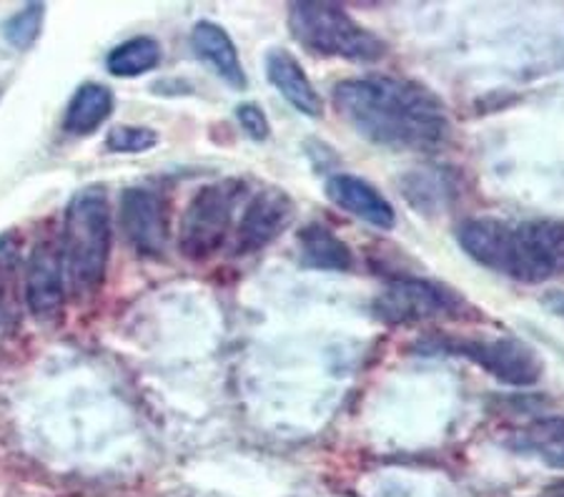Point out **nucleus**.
<instances>
[{
	"mask_svg": "<svg viewBox=\"0 0 564 497\" xmlns=\"http://www.w3.org/2000/svg\"><path fill=\"white\" fill-rule=\"evenodd\" d=\"M289 29L296 41L318 56L347 61L384 56V41L334 3H294L289 8Z\"/></svg>",
	"mask_w": 564,
	"mask_h": 497,
	"instance_id": "4",
	"label": "nucleus"
},
{
	"mask_svg": "<svg viewBox=\"0 0 564 497\" xmlns=\"http://www.w3.org/2000/svg\"><path fill=\"white\" fill-rule=\"evenodd\" d=\"M299 249H302V259L314 269L347 271L354 264L347 244L322 224H308L299 231Z\"/></svg>",
	"mask_w": 564,
	"mask_h": 497,
	"instance_id": "15",
	"label": "nucleus"
},
{
	"mask_svg": "<svg viewBox=\"0 0 564 497\" xmlns=\"http://www.w3.org/2000/svg\"><path fill=\"white\" fill-rule=\"evenodd\" d=\"M161 61V45L153 39H131L118 45L108 56V71L118 78H133L149 74Z\"/></svg>",
	"mask_w": 564,
	"mask_h": 497,
	"instance_id": "17",
	"label": "nucleus"
},
{
	"mask_svg": "<svg viewBox=\"0 0 564 497\" xmlns=\"http://www.w3.org/2000/svg\"><path fill=\"white\" fill-rule=\"evenodd\" d=\"M63 261L76 294H90L104 284L111 255V212L101 186L73 196L63 224Z\"/></svg>",
	"mask_w": 564,
	"mask_h": 497,
	"instance_id": "3",
	"label": "nucleus"
},
{
	"mask_svg": "<svg viewBox=\"0 0 564 497\" xmlns=\"http://www.w3.org/2000/svg\"><path fill=\"white\" fill-rule=\"evenodd\" d=\"M462 296L449 287L424 279L391 282L377 300V314L389 324H416L462 310Z\"/></svg>",
	"mask_w": 564,
	"mask_h": 497,
	"instance_id": "7",
	"label": "nucleus"
},
{
	"mask_svg": "<svg viewBox=\"0 0 564 497\" xmlns=\"http://www.w3.org/2000/svg\"><path fill=\"white\" fill-rule=\"evenodd\" d=\"M294 219V202L281 188H263L247 204L236 231V255H253L269 247Z\"/></svg>",
	"mask_w": 564,
	"mask_h": 497,
	"instance_id": "9",
	"label": "nucleus"
},
{
	"mask_svg": "<svg viewBox=\"0 0 564 497\" xmlns=\"http://www.w3.org/2000/svg\"><path fill=\"white\" fill-rule=\"evenodd\" d=\"M544 497H564V480L562 483H552V487L547 493H544Z\"/></svg>",
	"mask_w": 564,
	"mask_h": 497,
	"instance_id": "22",
	"label": "nucleus"
},
{
	"mask_svg": "<svg viewBox=\"0 0 564 497\" xmlns=\"http://www.w3.org/2000/svg\"><path fill=\"white\" fill-rule=\"evenodd\" d=\"M459 247L477 264L522 284H542L564 274V222L469 219L457 231Z\"/></svg>",
	"mask_w": 564,
	"mask_h": 497,
	"instance_id": "2",
	"label": "nucleus"
},
{
	"mask_svg": "<svg viewBox=\"0 0 564 497\" xmlns=\"http://www.w3.org/2000/svg\"><path fill=\"white\" fill-rule=\"evenodd\" d=\"M236 116H239L243 131H247L253 141H267L269 139L267 114H263L259 106L243 104V106H239V111H236Z\"/></svg>",
	"mask_w": 564,
	"mask_h": 497,
	"instance_id": "20",
	"label": "nucleus"
},
{
	"mask_svg": "<svg viewBox=\"0 0 564 497\" xmlns=\"http://www.w3.org/2000/svg\"><path fill=\"white\" fill-rule=\"evenodd\" d=\"M63 271H66V261H63V249L58 244H39L31 257L29 277H25V296H29V306L35 320L48 322L61 314L63 300H66Z\"/></svg>",
	"mask_w": 564,
	"mask_h": 497,
	"instance_id": "10",
	"label": "nucleus"
},
{
	"mask_svg": "<svg viewBox=\"0 0 564 497\" xmlns=\"http://www.w3.org/2000/svg\"><path fill=\"white\" fill-rule=\"evenodd\" d=\"M442 349L454 352L475 361L477 367L495 379L512 387H532L542 377V359L536 352L520 339H489V337H462V339H436Z\"/></svg>",
	"mask_w": 564,
	"mask_h": 497,
	"instance_id": "6",
	"label": "nucleus"
},
{
	"mask_svg": "<svg viewBox=\"0 0 564 497\" xmlns=\"http://www.w3.org/2000/svg\"><path fill=\"white\" fill-rule=\"evenodd\" d=\"M159 143L156 131L145 129V126H116V129L108 133L106 147L111 151L121 153H139L149 151Z\"/></svg>",
	"mask_w": 564,
	"mask_h": 497,
	"instance_id": "19",
	"label": "nucleus"
},
{
	"mask_svg": "<svg viewBox=\"0 0 564 497\" xmlns=\"http://www.w3.org/2000/svg\"><path fill=\"white\" fill-rule=\"evenodd\" d=\"M326 196L332 198L334 206L349 212L357 219L367 222L377 229H391L397 222V214L391 204L381 196L369 181L351 174H336L326 181Z\"/></svg>",
	"mask_w": 564,
	"mask_h": 497,
	"instance_id": "11",
	"label": "nucleus"
},
{
	"mask_svg": "<svg viewBox=\"0 0 564 497\" xmlns=\"http://www.w3.org/2000/svg\"><path fill=\"white\" fill-rule=\"evenodd\" d=\"M43 21V6L31 3L25 6L21 13H15L11 21L6 23V39L11 41L15 48H31L41 33Z\"/></svg>",
	"mask_w": 564,
	"mask_h": 497,
	"instance_id": "18",
	"label": "nucleus"
},
{
	"mask_svg": "<svg viewBox=\"0 0 564 497\" xmlns=\"http://www.w3.org/2000/svg\"><path fill=\"white\" fill-rule=\"evenodd\" d=\"M191 43H194L196 56L202 58L224 84H229L231 88H247V74H243L241 68L239 53H236L234 41L221 25H216L212 21L196 23V29L191 31Z\"/></svg>",
	"mask_w": 564,
	"mask_h": 497,
	"instance_id": "12",
	"label": "nucleus"
},
{
	"mask_svg": "<svg viewBox=\"0 0 564 497\" xmlns=\"http://www.w3.org/2000/svg\"><path fill=\"white\" fill-rule=\"evenodd\" d=\"M334 104L364 139L391 151H436L449 139V116L430 88L391 76L336 84Z\"/></svg>",
	"mask_w": 564,
	"mask_h": 497,
	"instance_id": "1",
	"label": "nucleus"
},
{
	"mask_svg": "<svg viewBox=\"0 0 564 497\" xmlns=\"http://www.w3.org/2000/svg\"><path fill=\"white\" fill-rule=\"evenodd\" d=\"M243 194L239 181H218L208 184L191 198L188 209L181 219L178 249L191 261H202L216 255L229 237L236 204Z\"/></svg>",
	"mask_w": 564,
	"mask_h": 497,
	"instance_id": "5",
	"label": "nucleus"
},
{
	"mask_svg": "<svg viewBox=\"0 0 564 497\" xmlns=\"http://www.w3.org/2000/svg\"><path fill=\"white\" fill-rule=\"evenodd\" d=\"M509 447L542 460L547 467L564 469V414L534 420L522 430H514Z\"/></svg>",
	"mask_w": 564,
	"mask_h": 497,
	"instance_id": "14",
	"label": "nucleus"
},
{
	"mask_svg": "<svg viewBox=\"0 0 564 497\" xmlns=\"http://www.w3.org/2000/svg\"><path fill=\"white\" fill-rule=\"evenodd\" d=\"M121 226L143 257H161L169 241L166 202L149 188H129L121 198Z\"/></svg>",
	"mask_w": 564,
	"mask_h": 497,
	"instance_id": "8",
	"label": "nucleus"
},
{
	"mask_svg": "<svg viewBox=\"0 0 564 497\" xmlns=\"http://www.w3.org/2000/svg\"><path fill=\"white\" fill-rule=\"evenodd\" d=\"M267 76L286 101L306 116L322 114V98L308 80L306 71L284 48H271L267 53Z\"/></svg>",
	"mask_w": 564,
	"mask_h": 497,
	"instance_id": "13",
	"label": "nucleus"
},
{
	"mask_svg": "<svg viewBox=\"0 0 564 497\" xmlns=\"http://www.w3.org/2000/svg\"><path fill=\"white\" fill-rule=\"evenodd\" d=\"M113 111V96L106 86L86 84L70 98L63 129L76 136H88L101 126Z\"/></svg>",
	"mask_w": 564,
	"mask_h": 497,
	"instance_id": "16",
	"label": "nucleus"
},
{
	"mask_svg": "<svg viewBox=\"0 0 564 497\" xmlns=\"http://www.w3.org/2000/svg\"><path fill=\"white\" fill-rule=\"evenodd\" d=\"M544 304H547V310L554 312L557 316L564 320V292H552L544 296Z\"/></svg>",
	"mask_w": 564,
	"mask_h": 497,
	"instance_id": "21",
	"label": "nucleus"
}]
</instances>
